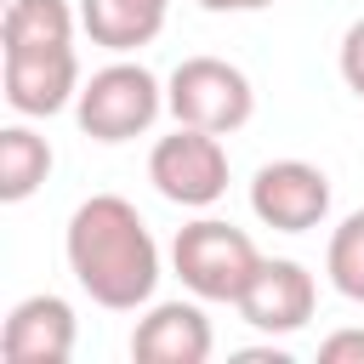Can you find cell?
I'll use <instances>...</instances> for the list:
<instances>
[{"mask_svg": "<svg viewBox=\"0 0 364 364\" xmlns=\"http://www.w3.org/2000/svg\"><path fill=\"white\" fill-rule=\"evenodd\" d=\"M210 318L199 301H159L136 318L131 330V358L136 364H205L210 358Z\"/></svg>", "mask_w": 364, "mask_h": 364, "instance_id": "9c48e42d", "label": "cell"}, {"mask_svg": "<svg viewBox=\"0 0 364 364\" xmlns=\"http://www.w3.org/2000/svg\"><path fill=\"white\" fill-rule=\"evenodd\" d=\"M159 108H165V85L142 63H108L74 97V119L97 142H131V136H142L159 119Z\"/></svg>", "mask_w": 364, "mask_h": 364, "instance_id": "3957f363", "label": "cell"}, {"mask_svg": "<svg viewBox=\"0 0 364 364\" xmlns=\"http://www.w3.org/2000/svg\"><path fill=\"white\" fill-rule=\"evenodd\" d=\"M63 256H68V273L80 279V290L114 313H136L159 284V245H154L148 222L136 216V205L119 193H91L68 216Z\"/></svg>", "mask_w": 364, "mask_h": 364, "instance_id": "6da1fadb", "label": "cell"}, {"mask_svg": "<svg viewBox=\"0 0 364 364\" xmlns=\"http://www.w3.org/2000/svg\"><path fill=\"white\" fill-rule=\"evenodd\" d=\"M313 301H318V284L301 262L290 256H262L256 279L245 284V296L233 301L239 318L262 336H296L307 318H313Z\"/></svg>", "mask_w": 364, "mask_h": 364, "instance_id": "52a82bcc", "label": "cell"}, {"mask_svg": "<svg viewBox=\"0 0 364 364\" xmlns=\"http://www.w3.org/2000/svg\"><path fill=\"white\" fill-rule=\"evenodd\" d=\"M318 358L324 364H364V330H336L318 341Z\"/></svg>", "mask_w": 364, "mask_h": 364, "instance_id": "2e32d148", "label": "cell"}, {"mask_svg": "<svg viewBox=\"0 0 364 364\" xmlns=\"http://www.w3.org/2000/svg\"><path fill=\"white\" fill-rule=\"evenodd\" d=\"M74 46V11L68 0H11L0 17V57L6 51H57Z\"/></svg>", "mask_w": 364, "mask_h": 364, "instance_id": "7c38bea8", "label": "cell"}, {"mask_svg": "<svg viewBox=\"0 0 364 364\" xmlns=\"http://www.w3.org/2000/svg\"><path fill=\"white\" fill-rule=\"evenodd\" d=\"M239 364H290V358H284V347H250V353H239Z\"/></svg>", "mask_w": 364, "mask_h": 364, "instance_id": "e0dca14e", "label": "cell"}, {"mask_svg": "<svg viewBox=\"0 0 364 364\" xmlns=\"http://www.w3.org/2000/svg\"><path fill=\"white\" fill-rule=\"evenodd\" d=\"M80 28L108 51H136L165 28V6H148V0H80Z\"/></svg>", "mask_w": 364, "mask_h": 364, "instance_id": "8fae6325", "label": "cell"}, {"mask_svg": "<svg viewBox=\"0 0 364 364\" xmlns=\"http://www.w3.org/2000/svg\"><path fill=\"white\" fill-rule=\"evenodd\" d=\"M341 80L353 97H364V17L341 34Z\"/></svg>", "mask_w": 364, "mask_h": 364, "instance_id": "9a60e30c", "label": "cell"}, {"mask_svg": "<svg viewBox=\"0 0 364 364\" xmlns=\"http://www.w3.org/2000/svg\"><path fill=\"white\" fill-rule=\"evenodd\" d=\"M324 273H330V284H336L347 301H364V210H353V216L330 233Z\"/></svg>", "mask_w": 364, "mask_h": 364, "instance_id": "5bb4252c", "label": "cell"}, {"mask_svg": "<svg viewBox=\"0 0 364 364\" xmlns=\"http://www.w3.org/2000/svg\"><path fill=\"white\" fill-rule=\"evenodd\" d=\"M250 210L279 233H307L330 216V176L307 159H273L250 176Z\"/></svg>", "mask_w": 364, "mask_h": 364, "instance_id": "8992f818", "label": "cell"}, {"mask_svg": "<svg viewBox=\"0 0 364 364\" xmlns=\"http://www.w3.org/2000/svg\"><path fill=\"white\" fill-rule=\"evenodd\" d=\"M46 176H51V142L34 136L28 125H6V131H0V199L17 205V199H28Z\"/></svg>", "mask_w": 364, "mask_h": 364, "instance_id": "4fadbf2b", "label": "cell"}, {"mask_svg": "<svg viewBox=\"0 0 364 364\" xmlns=\"http://www.w3.org/2000/svg\"><path fill=\"white\" fill-rule=\"evenodd\" d=\"M148 182L182 205V210H205L228 193V148L216 131H199V125H176L171 136L154 142L148 154Z\"/></svg>", "mask_w": 364, "mask_h": 364, "instance_id": "5b68a950", "label": "cell"}, {"mask_svg": "<svg viewBox=\"0 0 364 364\" xmlns=\"http://www.w3.org/2000/svg\"><path fill=\"white\" fill-rule=\"evenodd\" d=\"M0 353L11 364H63L74 353V307L63 296H23L6 313Z\"/></svg>", "mask_w": 364, "mask_h": 364, "instance_id": "30bf717a", "label": "cell"}, {"mask_svg": "<svg viewBox=\"0 0 364 364\" xmlns=\"http://www.w3.org/2000/svg\"><path fill=\"white\" fill-rule=\"evenodd\" d=\"M6 102L28 119H46V114H63L74 97H80V57L74 46H57V51H6Z\"/></svg>", "mask_w": 364, "mask_h": 364, "instance_id": "ba28073f", "label": "cell"}, {"mask_svg": "<svg viewBox=\"0 0 364 364\" xmlns=\"http://www.w3.org/2000/svg\"><path fill=\"white\" fill-rule=\"evenodd\" d=\"M171 262H176V279H182L199 301H239L245 284H250L256 267H262V250H256V239H250L245 228L216 222V216H199V222L176 228Z\"/></svg>", "mask_w": 364, "mask_h": 364, "instance_id": "7a4b0ae2", "label": "cell"}, {"mask_svg": "<svg viewBox=\"0 0 364 364\" xmlns=\"http://www.w3.org/2000/svg\"><path fill=\"white\" fill-rule=\"evenodd\" d=\"M165 108L176 114V125L228 136L256 114V91H250L245 68H233L222 57H182L165 80Z\"/></svg>", "mask_w": 364, "mask_h": 364, "instance_id": "277c9868", "label": "cell"}, {"mask_svg": "<svg viewBox=\"0 0 364 364\" xmlns=\"http://www.w3.org/2000/svg\"><path fill=\"white\" fill-rule=\"evenodd\" d=\"M205 11H262V6H273V0H199Z\"/></svg>", "mask_w": 364, "mask_h": 364, "instance_id": "ac0fdd59", "label": "cell"}]
</instances>
